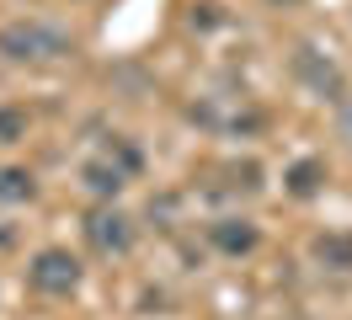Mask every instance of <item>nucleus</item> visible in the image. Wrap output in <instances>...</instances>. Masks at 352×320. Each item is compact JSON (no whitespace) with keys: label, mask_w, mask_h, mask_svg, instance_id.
<instances>
[{"label":"nucleus","mask_w":352,"mask_h":320,"mask_svg":"<svg viewBox=\"0 0 352 320\" xmlns=\"http://www.w3.org/2000/svg\"><path fill=\"white\" fill-rule=\"evenodd\" d=\"M69 54H75V38L43 17H16L0 27V59L11 64H54V59H69Z\"/></svg>","instance_id":"nucleus-1"},{"label":"nucleus","mask_w":352,"mask_h":320,"mask_svg":"<svg viewBox=\"0 0 352 320\" xmlns=\"http://www.w3.org/2000/svg\"><path fill=\"white\" fill-rule=\"evenodd\" d=\"M27 283H32L43 299H69L80 288V262L69 251H59V246H48V251H38L27 262Z\"/></svg>","instance_id":"nucleus-2"},{"label":"nucleus","mask_w":352,"mask_h":320,"mask_svg":"<svg viewBox=\"0 0 352 320\" xmlns=\"http://www.w3.org/2000/svg\"><path fill=\"white\" fill-rule=\"evenodd\" d=\"M80 230H86V246L96 256H129V246H133V219L123 209H112V203L91 209Z\"/></svg>","instance_id":"nucleus-3"},{"label":"nucleus","mask_w":352,"mask_h":320,"mask_svg":"<svg viewBox=\"0 0 352 320\" xmlns=\"http://www.w3.org/2000/svg\"><path fill=\"white\" fill-rule=\"evenodd\" d=\"M294 75H299L315 96H331V102L342 96V64L326 59V54H320V48H309V43L294 54Z\"/></svg>","instance_id":"nucleus-4"},{"label":"nucleus","mask_w":352,"mask_h":320,"mask_svg":"<svg viewBox=\"0 0 352 320\" xmlns=\"http://www.w3.org/2000/svg\"><path fill=\"white\" fill-rule=\"evenodd\" d=\"M256 240H262V230H256L245 213H224V219L208 224V246L224 251V256H251V251H256Z\"/></svg>","instance_id":"nucleus-5"},{"label":"nucleus","mask_w":352,"mask_h":320,"mask_svg":"<svg viewBox=\"0 0 352 320\" xmlns=\"http://www.w3.org/2000/svg\"><path fill=\"white\" fill-rule=\"evenodd\" d=\"M315 262L331 273H352V230H326L315 235Z\"/></svg>","instance_id":"nucleus-6"},{"label":"nucleus","mask_w":352,"mask_h":320,"mask_svg":"<svg viewBox=\"0 0 352 320\" xmlns=\"http://www.w3.org/2000/svg\"><path fill=\"white\" fill-rule=\"evenodd\" d=\"M80 182H86V192H96V198H118V192H123V182H129V176H123V171L112 166L107 155H96V160H86V166H80Z\"/></svg>","instance_id":"nucleus-7"},{"label":"nucleus","mask_w":352,"mask_h":320,"mask_svg":"<svg viewBox=\"0 0 352 320\" xmlns=\"http://www.w3.org/2000/svg\"><path fill=\"white\" fill-rule=\"evenodd\" d=\"M320 182H326V160H315V155H305V160H294L283 176V187L294 192V198H315L320 192Z\"/></svg>","instance_id":"nucleus-8"},{"label":"nucleus","mask_w":352,"mask_h":320,"mask_svg":"<svg viewBox=\"0 0 352 320\" xmlns=\"http://www.w3.org/2000/svg\"><path fill=\"white\" fill-rule=\"evenodd\" d=\"M32 171L22 166H0V203H32Z\"/></svg>","instance_id":"nucleus-9"},{"label":"nucleus","mask_w":352,"mask_h":320,"mask_svg":"<svg viewBox=\"0 0 352 320\" xmlns=\"http://www.w3.org/2000/svg\"><path fill=\"white\" fill-rule=\"evenodd\" d=\"M27 139V112L22 107H0V145H16Z\"/></svg>","instance_id":"nucleus-10"},{"label":"nucleus","mask_w":352,"mask_h":320,"mask_svg":"<svg viewBox=\"0 0 352 320\" xmlns=\"http://www.w3.org/2000/svg\"><path fill=\"white\" fill-rule=\"evenodd\" d=\"M336 139H342V145L352 149V102L342 107V118H336Z\"/></svg>","instance_id":"nucleus-11"},{"label":"nucleus","mask_w":352,"mask_h":320,"mask_svg":"<svg viewBox=\"0 0 352 320\" xmlns=\"http://www.w3.org/2000/svg\"><path fill=\"white\" fill-rule=\"evenodd\" d=\"M6 246H16V230H11L6 219H0V251H6Z\"/></svg>","instance_id":"nucleus-12"},{"label":"nucleus","mask_w":352,"mask_h":320,"mask_svg":"<svg viewBox=\"0 0 352 320\" xmlns=\"http://www.w3.org/2000/svg\"><path fill=\"white\" fill-rule=\"evenodd\" d=\"M272 6H278V0H272Z\"/></svg>","instance_id":"nucleus-13"}]
</instances>
